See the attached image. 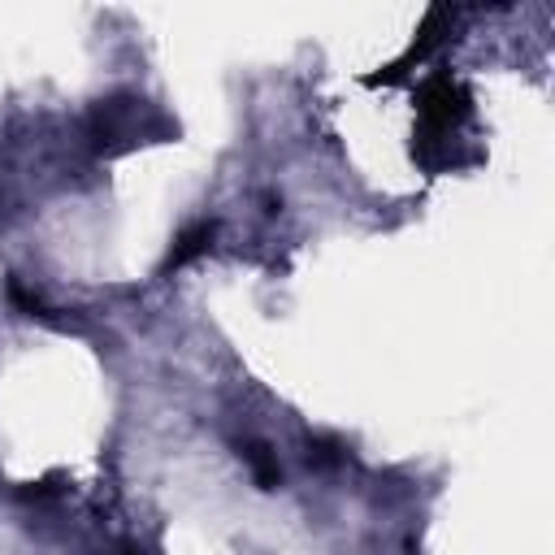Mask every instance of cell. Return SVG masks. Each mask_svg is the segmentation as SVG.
I'll use <instances>...</instances> for the list:
<instances>
[{"instance_id": "7a4b0ae2", "label": "cell", "mask_w": 555, "mask_h": 555, "mask_svg": "<svg viewBox=\"0 0 555 555\" xmlns=\"http://www.w3.org/2000/svg\"><path fill=\"white\" fill-rule=\"evenodd\" d=\"M212 238H217V221H208V217H195V221H186V225L173 234V243H169V256H165L160 273H169V269H182L186 260L204 256V251L212 247Z\"/></svg>"}, {"instance_id": "6da1fadb", "label": "cell", "mask_w": 555, "mask_h": 555, "mask_svg": "<svg viewBox=\"0 0 555 555\" xmlns=\"http://www.w3.org/2000/svg\"><path fill=\"white\" fill-rule=\"evenodd\" d=\"M473 117V91L451 78V74H434L416 87V121H421V139H416V160L429 169L455 165L451 143L460 134V126Z\"/></svg>"}, {"instance_id": "3957f363", "label": "cell", "mask_w": 555, "mask_h": 555, "mask_svg": "<svg viewBox=\"0 0 555 555\" xmlns=\"http://www.w3.org/2000/svg\"><path fill=\"white\" fill-rule=\"evenodd\" d=\"M243 460L251 464V477H256L260 490H273V486L282 481V464H278V455H273L269 447L251 442V447H243Z\"/></svg>"}]
</instances>
